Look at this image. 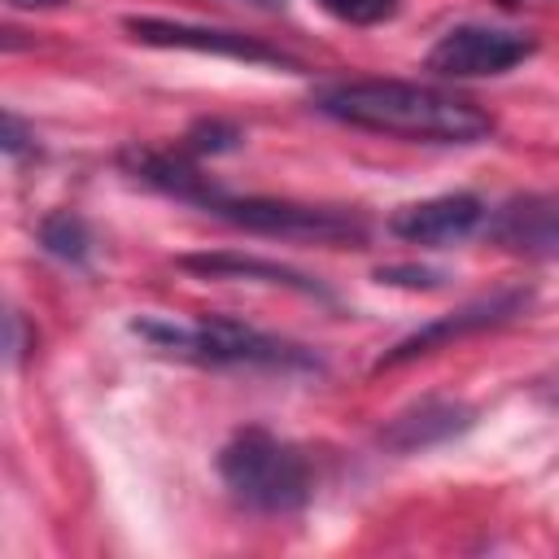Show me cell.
<instances>
[{
    "label": "cell",
    "mask_w": 559,
    "mask_h": 559,
    "mask_svg": "<svg viewBox=\"0 0 559 559\" xmlns=\"http://www.w3.org/2000/svg\"><path fill=\"white\" fill-rule=\"evenodd\" d=\"M314 109L345 127H362V131H380L415 144H476L493 131V118L480 105L454 92H441L428 83H402V79L336 83L319 92Z\"/></svg>",
    "instance_id": "cell-1"
},
{
    "label": "cell",
    "mask_w": 559,
    "mask_h": 559,
    "mask_svg": "<svg viewBox=\"0 0 559 559\" xmlns=\"http://www.w3.org/2000/svg\"><path fill=\"white\" fill-rule=\"evenodd\" d=\"M218 476L236 502L266 511V515H284V511H297L310 502L306 454L266 428L236 432L218 454Z\"/></svg>",
    "instance_id": "cell-2"
},
{
    "label": "cell",
    "mask_w": 559,
    "mask_h": 559,
    "mask_svg": "<svg viewBox=\"0 0 559 559\" xmlns=\"http://www.w3.org/2000/svg\"><path fill=\"white\" fill-rule=\"evenodd\" d=\"M140 336L162 345L166 354L214 362V367H314V358L288 341H275L249 323H236L227 314H205L197 323H162V319H135Z\"/></svg>",
    "instance_id": "cell-3"
},
{
    "label": "cell",
    "mask_w": 559,
    "mask_h": 559,
    "mask_svg": "<svg viewBox=\"0 0 559 559\" xmlns=\"http://www.w3.org/2000/svg\"><path fill=\"white\" fill-rule=\"evenodd\" d=\"M218 218L245 227V231H262V236H284V240H314V245H362L367 227L362 218L345 214V210H323V205H297V201H271V197H218L205 205Z\"/></svg>",
    "instance_id": "cell-4"
},
{
    "label": "cell",
    "mask_w": 559,
    "mask_h": 559,
    "mask_svg": "<svg viewBox=\"0 0 559 559\" xmlns=\"http://www.w3.org/2000/svg\"><path fill=\"white\" fill-rule=\"evenodd\" d=\"M524 57H533V35L528 31L454 26L432 44L428 70H437L445 79H485V74H502V70L520 66Z\"/></svg>",
    "instance_id": "cell-5"
},
{
    "label": "cell",
    "mask_w": 559,
    "mask_h": 559,
    "mask_svg": "<svg viewBox=\"0 0 559 559\" xmlns=\"http://www.w3.org/2000/svg\"><path fill=\"white\" fill-rule=\"evenodd\" d=\"M524 306H528V293H524V288H507V293L480 297V301H472V306H463V310H450L445 319H432V323H424L419 332H411L406 341H397V345L376 362V371H384V367H402V362H411V358H419V354H432L437 345L459 341V336L498 328V323H507L511 314H520Z\"/></svg>",
    "instance_id": "cell-6"
},
{
    "label": "cell",
    "mask_w": 559,
    "mask_h": 559,
    "mask_svg": "<svg viewBox=\"0 0 559 559\" xmlns=\"http://www.w3.org/2000/svg\"><path fill=\"white\" fill-rule=\"evenodd\" d=\"M127 31L140 44L153 48H188V52H214L231 61H253V66H293L280 48L240 35V31H214V26H188V22H166V17H127Z\"/></svg>",
    "instance_id": "cell-7"
},
{
    "label": "cell",
    "mask_w": 559,
    "mask_h": 559,
    "mask_svg": "<svg viewBox=\"0 0 559 559\" xmlns=\"http://www.w3.org/2000/svg\"><path fill=\"white\" fill-rule=\"evenodd\" d=\"M480 218H485L480 197H472V192H445V197H428V201L402 205L389 218V231L402 236V240H411V245L441 249V245L467 240L480 227Z\"/></svg>",
    "instance_id": "cell-8"
},
{
    "label": "cell",
    "mask_w": 559,
    "mask_h": 559,
    "mask_svg": "<svg viewBox=\"0 0 559 559\" xmlns=\"http://www.w3.org/2000/svg\"><path fill=\"white\" fill-rule=\"evenodd\" d=\"M467 424H472V406H463V402H454V397H424L419 406L393 415L389 428L380 432V441H384L389 450L411 454V450H428V445H437V441L463 432Z\"/></svg>",
    "instance_id": "cell-9"
},
{
    "label": "cell",
    "mask_w": 559,
    "mask_h": 559,
    "mask_svg": "<svg viewBox=\"0 0 559 559\" xmlns=\"http://www.w3.org/2000/svg\"><path fill=\"white\" fill-rule=\"evenodd\" d=\"M179 266L197 271V275H214V280H262V284H284V288L323 297V284H314L310 275H301L284 262H271V258H253V253H188V258H179Z\"/></svg>",
    "instance_id": "cell-10"
},
{
    "label": "cell",
    "mask_w": 559,
    "mask_h": 559,
    "mask_svg": "<svg viewBox=\"0 0 559 559\" xmlns=\"http://www.w3.org/2000/svg\"><path fill=\"white\" fill-rule=\"evenodd\" d=\"M498 236L524 253H559V201L507 210V218L498 223Z\"/></svg>",
    "instance_id": "cell-11"
},
{
    "label": "cell",
    "mask_w": 559,
    "mask_h": 559,
    "mask_svg": "<svg viewBox=\"0 0 559 559\" xmlns=\"http://www.w3.org/2000/svg\"><path fill=\"white\" fill-rule=\"evenodd\" d=\"M39 245H44L52 258L79 266V262L87 258V249H92V236H87V223H83L79 214L61 210V214H48V218L39 223Z\"/></svg>",
    "instance_id": "cell-12"
},
{
    "label": "cell",
    "mask_w": 559,
    "mask_h": 559,
    "mask_svg": "<svg viewBox=\"0 0 559 559\" xmlns=\"http://www.w3.org/2000/svg\"><path fill=\"white\" fill-rule=\"evenodd\" d=\"M323 13H332L336 22H349V26H376L384 17L397 13L402 0H314Z\"/></svg>",
    "instance_id": "cell-13"
},
{
    "label": "cell",
    "mask_w": 559,
    "mask_h": 559,
    "mask_svg": "<svg viewBox=\"0 0 559 559\" xmlns=\"http://www.w3.org/2000/svg\"><path fill=\"white\" fill-rule=\"evenodd\" d=\"M188 140H192V148H197V153H223V148H231V144L240 140V131H236V127H227V122H201Z\"/></svg>",
    "instance_id": "cell-14"
},
{
    "label": "cell",
    "mask_w": 559,
    "mask_h": 559,
    "mask_svg": "<svg viewBox=\"0 0 559 559\" xmlns=\"http://www.w3.org/2000/svg\"><path fill=\"white\" fill-rule=\"evenodd\" d=\"M376 280L380 284H406V288H437L441 284V275L428 266H380Z\"/></svg>",
    "instance_id": "cell-15"
},
{
    "label": "cell",
    "mask_w": 559,
    "mask_h": 559,
    "mask_svg": "<svg viewBox=\"0 0 559 559\" xmlns=\"http://www.w3.org/2000/svg\"><path fill=\"white\" fill-rule=\"evenodd\" d=\"M22 148H26V131H22V122L13 114H4V153L17 157Z\"/></svg>",
    "instance_id": "cell-16"
},
{
    "label": "cell",
    "mask_w": 559,
    "mask_h": 559,
    "mask_svg": "<svg viewBox=\"0 0 559 559\" xmlns=\"http://www.w3.org/2000/svg\"><path fill=\"white\" fill-rule=\"evenodd\" d=\"M26 341H22V314H9V362H17L26 349H22Z\"/></svg>",
    "instance_id": "cell-17"
},
{
    "label": "cell",
    "mask_w": 559,
    "mask_h": 559,
    "mask_svg": "<svg viewBox=\"0 0 559 559\" xmlns=\"http://www.w3.org/2000/svg\"><path fill=\"white\" fill-rule=\"evenodd\" d=\"M13 4H57V0H13Z\"/></svg>",
    "instance_id": "cell-18"
}]
</instances>
